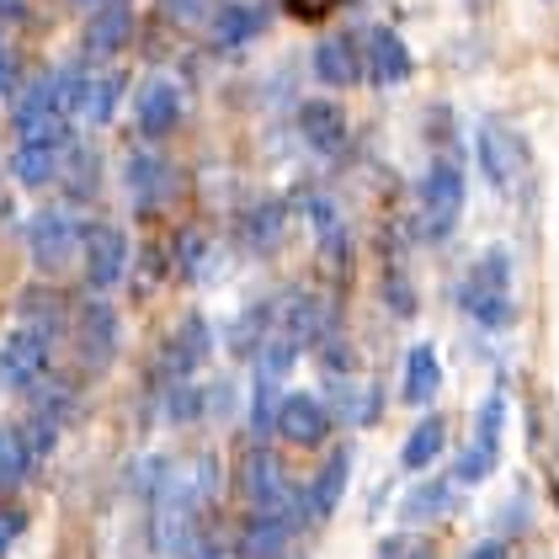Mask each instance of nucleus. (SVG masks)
I'll list each match as a JSON object with an SVG mask.
<instances>
[{
    "label": "nucleus",
    "mask_w": 559,
    "mask_h": 559,
    "mask_svg": "<svg viewBox=\"0 0 559 559\" xmlns=\"http://www.w3.org/2000/svg\"><path fill=\"white\" fill-rule=\"evenodd\" d=\"M33 474V453L16 427H0V490H16Z\"/></svg>",
    "instance_id": "bb28decb"
},
{
    "label": "nucleus",
    "mask_w": 559,
    "mask_h": 559,
    "mask_svg": "<svg viewBox=\"0 0 559 559\" xmlns=\"http://www.w3.org/2000/svg\"><path fill=\"white\" fill-rule=\"evenodd\" d=\"M166 22H203L209 16V0H155Z\"/></svg>",
    "instance_id": "c85d7f7f"
},
{
    "label": "nucleus",
    "mask_w": 559,
    "mask_h": 559,
    "mask_svg": "<svg viewBox=\"0 0 559 559\" xmlns=\"http://www.w3.org/2000/svg\"><path fill=\"white\" fill-rule=\"evenodd\" d=\"M294 522L288 516H266V512H251V522L235 533V555L240 559H277L283 544H288Z\"/></svg>",
    "instance_id": "aec40b11"
},
{
    "label": "nucleus",
    "mask_w": 559,
    "mask_h": 559,
    "mask_svg": "<svg viewBox=\"0 0 559 559\" xmlns=\"http://www.w3.org/2000/svg\"><path fill=\"white\" fill-rule=\"evenodd\" d=\"M81 246H86V224L70 209H44L27 218V251L44 272H64L70 261H81Z\"/></svg>",
    "instance_id": "f03ea898"
},
{
    "label": "nucleus",
    "mask_w": 559,
    "mask_h": 559,
    "mask_svg": "<svg viewBox=\"0 0 559 559\" xmlns=\"http://www.w3.org/2000/svg\"><path fill=\"white\" fill-rule=\"evenodd\" d=\"M272 320H277V309L272 304H251V309H240V320L229 325V352L235 357H257L266 336H272Z\"/></svg>",
    "instance_id": "393cba45"
},
{
    "label": "nucleus",
    "mask_w": 559,
    "mask_h": 559,
    "mask_svg": "<svg viewBox=\"0 0 559 559\" xmlns=\"http://www.w3.org/2000/svg\"><path fill=\"white\" fill-rule=\"evenodd\" d=\"M362 59H368V75L384 81V86L411 75V48H405V38L394 27H368L362 33Z\"/></svg>",
    "instance_id": "f3484780"
},
{
    "label": "nucleus",
    "mask_w": 559,
    "mask_h": 559,
    "mask_svg": "<svg viewBox=\"0 0 559 559\" xmlns=\"http://www.w3.org/2000/svg\"><path fill=\"white\" fill-rule=\"evenodd\" d=\"M346 479H352V453L336 448V453L320 464V474L309 479V490H304V522H325V516L336 512L346 496Z\"/></svg>",
    "instance_id": "dca6fc26"
},
{
    "label": "nucleus",
    "mask_w": 559,
    "mask_h": 559,
    "mask_svg": "<svg viewBox=\"0 0 559 559\" xmlns=\"http://www.w3.org/2000/svg\"><path fill=\"white\" fill-rule=\"evenodd\" d=\"M240 485H246V496H251V512L304 522V496L294 490V479L277 469V459H272V453H251V459H246V469H240Z\"/></svg>",
    "instance_id": "39448f33"
},
{
    "label": "nucleus",
    "mask_w": 559,
    "mask_h": 559,
    "mask_svg": "<svg viewBox=\"0 0 559 559\" xmlns=\"http://www.w3.org/2000/svg\"><path fill=\"white\" fill-rule=\"evenodd\" d=\"M464 214V171L453 160H431L421 176V229L427 240H448Z\"/></svg>",
    "instance_id": "20e7f679"
},
{
    "label": "nucleus",
    "mask_w": 559,
    "mask_h": 559,
    "mask_svg": "<svg viewBox=\"0 0 559 559\" xmlns=\"http://www.w3.org/2000/svg\"><path fill=\"white\" fill-rule=\"evenodd\" d=\"M442 448H448V421H442V416H427L421 427L405 437V448H400V464H405V469H427Z\"/></svg>",
    "instance_id": "a878e982"
},
{
    "label": "nucleus",
    "mask_w": 559,
    "mask_h": 559,
    "mask_svg": "<svg viewBox=\"0 0 559 559\" xmlns=\"http://www.w3.org/2000/svg\"><path fill=\"white\" fill-rule=\"evenodd\" d=\"M123 181H129V192H133V209H139V214H150V209L171 203L176 166L166 160V155H160V150H144V155H133V160H129Z\"/></svg>",
    "instance_id": "f8f14e48"
},
{
    "label": "nucleus",
    "mask_w": 559,
    "mask_h": 559,
    "mask_svg": "<svg viewBox=\"0 0 559 559\" xmlns=\"http://www.w3.org/2000/svg\"><path fill=\"white\" fill-rule=\"evenodd\" d=\"M209 346H214V336H209V320H203V314H187V320L171 331L166 352H160V379L187 384V379L209 362Z\"/></svg>",
    "instance_id": "9d476101"
},
{
    "label": "nucleus",
    "mask_w": 559,
    "mask_h": 559,
    "mask_svg": "<svg viewBox=\"0 0 559 559\" xmlns=\"http://www.w3.org/2000/svg\"><path fill=\"white\" fill-rule=\"evenodd\" d=\"M474 139H479V166L490 176V187L496 192H516V181L527 176V150H522L516 129L501 123V118H485Z\"/></svg>",
    "instance_id": "6e6552de"
},
{
    "label": "nucleus",
    "mask_w": 559,
    "mask_h": 559,
    "mask_svg": "<svg viewBox=\"0 0 559 559\" xmlns=\"http://www.w3.org/2000/svg\"><path fill=\"white\" fill-rule=\"evenodd\" d=\"M64 160H70V129H64V118H59V123H48V129L16 133L11 176H16L22 187H48V181L59 176Z\"/></svg>",
    "instance_id": "7ed1b4c3"
},
{
    "label": "nucleus",
    "mask_w": 559,
    "mask_h": 559,
    "mask_svg": "<svg viewBox=\"0 0 559 559\" xmlns=\"http://www.w3.org/2000/svg\"><path fill=\"white\" fill-rule=\"evenodd\" d=\"M469 559H516V549L507 544V538H485V544H474Z\"/></svg>",
    "instance_id": "473e14b6"
},
{
    "label": "nucleus",
    "mask_w": 559,
    "mask_h": 559,
    "mask_svg": "<svg viewBox=\"0 0 559 559\" xmlns=\"http://www.w3.org/2000/svg\"><path fill=\"white\" fill-rule=\"evenodd\" d=\"M27 533V516H22V507H0V559L11 555V544Z\"/></svg>",
    "instance_id": "7c9ffc66"
},
{
    "label": "nucleus",
    "mask_w": 559,
    "mask_h": 559,
    "mask_svg": "<svg viewBox=\"0 0 559 559\" xmlns=\"http://www.w3.org/2000/svg\"><path fill=\"white\" fill-rule=\"evenodd\" d=\"M112 352H118V314H112V304L91 299L81 314V357H86V368H102Z\"/></svg>",
    "instance_id": "412c9836"
},
{
    "label": "nucleus",
    "mask_w": 559,
    "mask_h": 559,
    "mask_svg": "<svg viewBox=\"0 0 559 559\" xmlns=\"http://www.w3.org/2000/svg\"><path fill=\"white\" fill-rule=\"evenodd\" d=\"M16 16H27V0H0V22H16Z\"/></svg>",
    "instance_id": "f704fd0d"
},
{
    "label": "nucleus",
    "mask_w": 559,
    "mask_h": 559,
    "mask_svg": "<svg viewBox=\"0 0 559 559\" xmlns=\"http://www.w3.org/2000/svg\"><path fill=\"white\" fill-rule=\"evenodd\" d=\"M81 261H86V283L91 294H107L129 277V235L118 224H86V246H81Z\"/></svg>",
    "instance_id": "1a4fd4ad"
},
{
    "label": "nucleus",
    "mask_w": 559,
    "mask_h": 559,
    "mask_svg": "<svg viewBox=\"0 0 559 559\" xmlns=\"http://www.w3.org/2000/svg\"><path fill=\"white\" fill-rule=\"evenodd\" d=\"M64 112H59V96H53V75L44 81H33V86L16 96V107H11V129L27 133V129H48V123H59Z\"/></svg>",
    "instance_id": "5701e85b"
},
{
    "label": "nucleus",
    "mask_w": 559,
    "mask_h": 559,
    "mask_svg": "<svg viewBox=\"0 0 559 559\" xmlns=\"http://www.w3.org/2000/svg\"><path fill=\"white\" fill-rule=\"evenodd\" d=\"M384 559H431L427 549H384Z\"/></svg>",
    "instance_id": "c9c22d12"
},
{
    "label": "nucleus",
    "mask_w": 559,
    "mask_h": 559,
    "mask_svg": "<svg viewBox=\"0 0 559 559\" xmlns=\"http://www.w3.org/2000/svg\"><path fill=\"white\" fill-rule=\"evenodd\" d=\"M299 133H304V144H309L314 155H325V160H336V155L346 150V139H352L346 112L336 107V102H304L299 107Z\"/></svg>",
    "instance_id": "2eb2a0df"
},
{
    "label": "nucleus",
    "mask_w": 559,
    "mask_h": 559,
    "mask_svg": "<svg viewBox=\"0 0 559 559\" xmlns=\"http://www.w3.org/2000/svg\"><path fill=\"white\" fill-rule=\"evenodd\" d=\"M448 501V485H427V496H416L411 507H405V516H427V512H437Z\"/></svg>",
    "instance_id": "2f4dec72"
},
{
    "label": "nucleus",
    "mask_w": 559,
    "mask_h": 559,
    "mask_svg": "<svg viewBox=\"0 0 559 559\" xmlns=\"http://www.w3.org/2000/svg\"><path fill=\"white\" fill-rule=\"evenodd\" d=\"M272 427L283 431L294 448H314L331 431V411H325L320 394H288V400H277V421Z\"/></svg>",
    "instance_id": "ddd939ff"
},
{
    "label": "nucleus",
    "mask_w": 559,
    "mask_h": 559,
    "mask_svg": "<svg viewBox=\"0 0 559 559\" xmlns=\"http://www.w3.org/2000/svg\"><path fill=\"white\" fill-rule=\"evenodd\" d=\"M261 27V11L257 5H246V0H229V5H218L214 11V48L218 53H229V48H246L257 38Z\"/></svg>",
    "instance_id": "4be33fe9"
},
{
    "label": "nucleus",
    "mask_w": 559,
    "mask_h": 559,
    "mask_svg": "<svg viewBox=\"0 0 559 559\" xmlns=\"http://www.w3.org/2000/svg\"><path fill=\"white\" fill-rule=\"evenodd\" d=\"M133 123H139L144 139H166V133L181 123V91H176V81L150 75V81L139 86V96H133Z\"/></svg>",
    "instance_id": "9b49d317"
},
{
    "label": "nucleus",
    "mask_w": 559,
    "mask_h": 559,
    "mask_svg": "<svg viewBox=\"0 0 559 559\" xmlns=\"http://www.w3.org/2000/svg\"><path fill=\"white\" fill-rule=\"evenodd\" d=\"M314 75L325 86H357L368 75V59H362V33H336V38H320L314 48Z\"/></svg>",
    "instance_id": "4468645a"
},
{
    "label": "nucleus",
    "mask_w": 559,
    "mask_h": 559,
    "mask_svg": "<svg viewBox=\"0 0 559 559\" xmlns=\"http://www.w3.org/2000/svg\"><path fill=\"white\" fill-rule=\"evenodd\" d=\"M11 81H16V59H11V48L0 44V91L11 86Z\"/></svg>",
    "instance_id": "72a5a7b5"
},
{
    "label": "nucleus",
    "mask_w": 559,
    "mask_h": 559,
    "mask_svg": "<svg viewBox=\"0 0 559 559\" xmlns=\"http://www.w3.org/2000/svg\"><path fill=\"white\" fill-rule=\"evenodd\" d=\"M336 5H342V0H283V11H288L294 22H325Z\"/></svg>",
    "instance_id": "c756f323"
},
{
    "label": "nucleus",
    "mask_w": 559,
    "mask_h": 559,
    "mask_svg": "<svg viewBox=\"0 0 559 559\" xmlns=\"http://www.w3.org/2000/svg\"><path fill=\"white\" fill-rule=\"evenodd\" d=\"M123 91H129L123 70H86V91H81V107L75 112L86 123H112L118 107H123Z\"/></svg>",
    "instance_id": "6ab92c4d"
},
{
    "label": "nucleus",
    "mask_w": 559,
    "mask_h": 559,
    "mask_svg": "<svg viewBox=\"0 0 559 559\" xmlns=\"http://www.w3.org/2000/svg\"><path fill=\"white\" fill-rule=\"evenodd\" d=\"M277 240H283V209L277 203H261L257 214L246 218V246L251 251H272Z\"/></svg>",
    "instance_id": "cd10ccee"
},
{
    "label": "nucleus",
    "mask_w": 559,
    "mask_h": 559,
    "mask_svg": "<svg viewBox=\"0 0 559 559\" xmlns=\"http://www.w3.org/2000/svg\"><path fill=\"white\" fill-rule=\"evenodd\" d=\"M459 304H464V314H469L474 325H485V331L512 325V314H516L512 257H507L501 246H496V251H485V257L469 266V277H464V288H459Z\"/></svg>",
    "instance_id": "f257e3e1"
},
{
    "label": "nucleus",
    "mask_w": 559,
    "mask_h": 559,
    "mask_svg": "<svg viewBox=\"0 0 559 559\" xmlns=\"http://www.w3.org/2000/svg\"><path fill=\"white\" fill-rule=\"evenodd\" d=\"M53 368V331H38V325H16L11 342L0 346V379L11 389H38Z\"/></svg>",
    "instance_id": "423d86ee"
},
{
    "label": "nucleus",
    "mask_w": 559,
    "mask_h": 559,
    "mask_svg": "<svg viewBox=\"0 0 559 559\" xmlns=\"http://www.w3.org/2000/svg\"><path fill=\"white\" fill-rule=\"evenodd\" d=\"M81 5H91V11H96V5H118V0H81Z\"/></svg>",
    "instance_id": "e433bc0d"
},
{
    "label": "nucleus",
    "mask_w": 559,
    "mask_h": 559,
    "mask_svg": "<svg viewBox=\"0 0 559 559\" xmlns=\"http://www.w3.org/2000/svg\"><path fill=\"white\" fill-rule=\"evenodd\" d=\"M133 38V11L118 0V5H96L86 22V53L96 59H112V53H123Z\"/></svg>",
    "instance_id": "a211bd4d"
},
{
    "label": "nucleus",
    "mask_w": 559,
    "mask_h": 559,
    "mask_svg": "<svg viewBox=\"0 0 559 559\" xmlns=\"http://www.w3.org/2000/svg\"><path fill=\"white\" fill-rule=\"evenodd\" d=\"M437 384H442L437 352H431V346H411V352H405V379H400V389H405V405H431Z\"/></svg>",
    "instance_id": "b1692460"
},
{
    "label": "nucleus",
    "mask_w": 559,
    "mask_h": 559,
    "mask_svg": "<svg viewBox=\"0 0 559 559\" xmlns=\"http://www.w3.org/2000/svg\"><path fill=\"white\" fill-rule=\"evenodd\" d=\"M501 427H507V389H490V394L479 400L469 448H464V459H459V479H464V485H469V479H485V474L496 469V459H501Z\"/></svg>",
    "instance_id": "0eeeda50"
}]
</instances>
